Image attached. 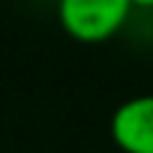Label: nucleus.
Listing matches in <instances>:
<instances>
[{
    "label": "nucleus",
    "mask_w": 153,
    "mask_h": 153,
    "mask_svg": "<svg viewBox=\"0 0 153 153\" xmlns=\"http://www.w3.org/2000/svg\"><path fill=\"white\" fill-rule=\"evenodd\" d=\"M132 8H153V0H129Z\"/></svg>",
    "instance_id": "3"
},
{
    "label": "nucleus",
    "mask_w": 153,
    "mask_h": 153,
    "mask_svg": "<svg viewBox=\"0 0 153 153\" xmlns=\"http://www.w3.org/2000/svg\"><path fill=\"white\" fill-rule=\"evenodd\" d=\"M129 0H59L56 16L67 35L83 43L113 38L129 19Z\"/></svg>",
    "instance_id": "1"
},
{
    "label": "nucleus",
    "mask_w": 153,
    "mask_h": 153,
    "mask_svg": "<svg viewBox=\"0 0 153 153\" xmlns=\"http://www.w3.org/2000/svg\"><path fill=\"white\" fill-rule=\"evenodd\" d=\"M110 137L124 153H153V94L129 97L113 110Z\"/></svg>",
    "instance_id": "2"
}]
</instances>
